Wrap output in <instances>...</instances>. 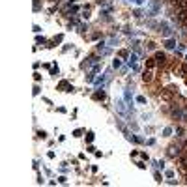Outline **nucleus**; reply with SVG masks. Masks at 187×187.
<instances>
[{"label": "nucleus", "mask_w": 187, "mask_h": 187, "mask_svg": "<svg viewBox=\"0 0 187 187\" xmlns=\"http://www.w3.org/2000/svg\"><path fill=\"white\" fill-rule=\"evenodd\" d=\"M161 11V0H150V8H148V15L155 17Z\"/></svg>", "instance_id": "1"}, {"label": "nucleus", "mask_w": 187, "mask_h": 187, "mask_svg": "<svg viewBox=\"0 0 187 187\" xmlns=\"http://www.w3.org/2000/svg\"><path fill=\"white\" fill-rule=\"evenodd\" d=\"M95 64H99V56H88L86 58V62H82V64H80V68L82 69H86V68H90V66H95Z\"/></svg>", "instance_id": "2"}, {"label": "nucleus", "mask_w": 187, "mask_h": 187, "mask_svg": "<svg viewBox=\"0 0 187 187\" xmlns=\"http://www.w3.org/2000/svg\"><path fill=\"white\" fill-rule=\"evenodd\" d=\"M176 21L187 26V9H180V11H178V15H176Z\"/></svg>", "instance_id": "3"}, {"label": "nucleus", "mask_w": 187, "mask_h": 187, "mask_svg": "<svg viewBox=\"0 0 187 187\" xmlns=\"http://www.w3.org/2000/svg\"><path fill=\"white\" fill-rule=\"evenodd\" d=\"M165 62H167L165 52H155V64H157V66H165Z\"/></svg>", "instance_id": "4"}, {"label": "nucleus", "mask_w": 187, "mask_h": 187, "mask_svg": "<svg viewBox=\"0 0 187 187\" xmlns=\"http://www.w3.org/2000/svg\"><path fill=\"white\" fill-rule=\"evenodd\" d=\"M127 60H129V66H131L135 71H138V69H140V68H138V60H137V54H131Z\"/></svg>", "instance_id": "5"}, {"label": "nucleus", "mask_w": 187, "mask_h": 187, "mask_svg": "<svg viewBox=\"0 0 187 187\" xmlns=\"http://www.w3.org/2000/svg\"><path fill=\"white\" fill-rule=\"evenodd\" d=\"M58 90H62V92H71L73 86H69V82H68V80H62L60 84H58Z\"/></svg>", "instance_id": "6"}, {"label": "nucleus", "mask_w": 187, "mask_h": 187, "mask_svg": "<svg viewBox=\"0 0 187 187\" xmlns=\"http://www.w3.org/2000/svg\"><path fill=\"white\" fill-rule=\"evenodd\" d=\"M159 28H161V32H163V36H167V37H169V36L172 34V30H170V26H169L167 23H161V25H159Z\"/></svg>", "instance_id": "7"}, {"label": "nucleus", "mask_w": 187, "mask_h": 187, "mask_svg": "<svg viewBox=\"0 0 187 187\" xmlns=\"http://www.w3.org/2000/svg\"><path fill=\"white\" fill-rule=\"evenodd\" d=\"M105 97H107V94L103 92V90H97V92L94 94V99H105Z\"/></svg>", "instance_id": "8"}, {"label": "nucleus", "mask_w": 187, "mask_h": 187, "mask_svg": "<svg viewBox=\"0 0 187 187\" xmlns=\"http://www.w3.org/2000/svg\"><path fill=\"white\" fill-rule=\"evenodd\" d=\"M180 9H187V0H178V2H174Z\"/></svg>", "instance_id": "9"}, {"label": "nucleus", "mask_w": 187, "mask_h": 187, "mask_svg": "<svg viewBox=\"0 0 187 187\" xmlns=\"http://www.w3.org/2000/svg\"><path fill=\"white\" fill-rule=\"evenodd\" d=\"M178 154H180V148H176V146H170V148H169V155L174 157V155H178Z\"/></svg>", "instance_id": "10"}, {"label": "nucleus", "mask_w": 187, "mask_h": 187, "mask_svg": "<svg viewBox=\"0 0 187 187\" xmlns=\"http://www.w3.org/2000/svg\"><path fill=\"white\" fill-rule=\"evenodd\" d=\"M142 79L146 80V82H150V80H152V71H144V73H142Z\"/></svg>", "instance_id": "11"}, {"label": "nucleus", "mask_w": 187, "mask_h": 187, "mask_svg": "<svg viewBox=\"0 0 187 187\" xmlns=\"http://www.w3.org/2000/svg\"><path fill=\"white\" fill-rule=\"evenodd\" d=\"M165 45H167V49H174V47H176V41H174V39H169Z\"/></svg>", "instance_id": "12"}, {"label": "nucleus", "mask_w": 187, "mask_h": 187, "mask_svg": "<svg viewBox=\"0 0 187 187\" xmlns=\"http://www.w3.org/2000/svg\"><path fill=\"white\" fill-rule=\"evenodd\" d=\"M154 64H155V58L152 60V58H146V68H154Z\"/></svg>", "instance_id": "13"}, {"label": "nucleus", "mask_w": 187, "mask_h": 187, "mask_svg": "<svg viewBox=\"0 0 187 187\" xmlns=\"http://www.w3.org/2000/svg\"><path fill=\"white\" fill-rule=\"evenodd\" d=\"M94 140V133L90 131V133H86V142H92Z\"/></svg>", "instance_id": "14"}, {"label": "nucleus", "mask_w": 187, "mask_h": 187, "mask_svg": "<svg viewBox=\"0 0 187 187\" xmlns=\"http://www.w3.org/2000/svg\"><path fill=\"white\" fill-rule=\"evenodd\" d=\"M120 66H122V62H120V60H118V58H116V60H114V62H112V68H116V69H118V68H120Z\"/></svg>", "instance_id": "15"}, {"label": "nucleus", "mask_w": 187, "mask_h": 187, "mask_svg": "<svg viewBox=\"0 0 187 187\" xmlns=\"http://www.w3.org/2000/svg\"><path fill=\"white\" fill-rule=\"evenodd\" d=\"M120 56H122V58H129V52H127V51H120Z\"/></svg>", "instance_id": "16"}, {"label": "nucleus", "mask_w": 187, "mask_h": 187, "mask_svg": "<svg viewBox=\"0 0 187 187\" xmlns=\"http://www.w3.org/2000/svg\"><path fill=\"white\" fill-rule=\"evenodd\" d=\"M36 41H37V43H41V45H43L47 39H45V37H41V36H37V39H36Z\"/></svg>", "instance_id": "17"}, {"label": "nucleus", "mask_w": 187, "mask_h": 187, "mask_svg": "<svg viewBox=\"0 0 187 187\" xmlns=\"http://www.w3.org/2000/svg\"><path fill=\"white\" fill-rule=\"evenodd\" d=\"M163 133H165V137H170V133H172V129H170V127H167V129H165Z\"/></svg>", "instance_id": "18"}, {"label": "nucleus", "mask_w": 187, "mask_h": 187, "mask_svg": "<svg viewBox=\"0 0 187 187\" xmlns=\"http://www.w3.org/2000/svg\"><path fill=\"white\" fill-rule=\"evenodd\" d=\"M37 137H39V138H47V133H45V131H39Z\"/></svg>", "instance_id": "19"}, {"label": "nucleus", "mask_w": 187, "mask_h": 187, "mask_svg": "<svg viewBox=\"0 0 187 187\" xmlns=\"http://www.w3.org/2000/svg\"><path fill=\"white\" fill-rule=\"evenodd\" d=\"M137 101H138V103H146V97H144V95H138Z\"/></svg>", "instance_id": "20"}, {"label": "nucleus", "mask_w": 187, "mask_h": 187, "mask_svg": "<svg viewBox=\"0 0 187 187\" xmlns=\"http://www.w3.org/2000/svg\"><path fill=\"white\" fill-rule=\"evenodd\" d=\"M181 167L187 169V157H181Z\"/></svg>", "instance_id": "21"}, {"label": "nucleus", "mask_w": 187, "mask_h": 187, "mask_svg": "<svg viewBox=\"0 0 187 187\" xmlns=\"http://www.w3.org/2000/svg\"><path fill=\"white\" fill-rule=\"evenodd\" d=\"M165 176H167V178H172V176H174V172H172V170H167V172H165Z\"/></svg>", "instance_id": "22"}, {"label": "nucleus", "mask_w": 187, "mask_h": 187, "mask_svg": "<svg viewBox=\"0 0 187 187\" xmlns=\"http://www.w3.org/2000/svg\"><path fill=\"white\" fill-rule=\"evenodd\" d=\"M127 2H137V0H127Z\"/></svg>", "instance_id": "23"}, {"label": "nucleus", "mask_w": 187, "mask_h": 187, "mask_svg": "<svg viewBox=\"0 0 187 187\" xmlns=\"http://www.w3.org/2000/svg\"><path fill=\"white\" fill-rule=\"evenodd\" d=\"M172 2H178V0H172Z\"/></svg>", "instance_id": "24"}, {"label": "nucleus", "mask_w": 187, "mask_h": 187, "mask_svg": "<svg viewBox=\"0 0 187 187\" xmlns=\"http://www.w3.org/2000/svg\"><path fill=\"white\" fill-rule=\"evenodd\" d=\"M185 148H187V142H185Z\"/></svg>", "instance_id": "25"}]
</instances>
